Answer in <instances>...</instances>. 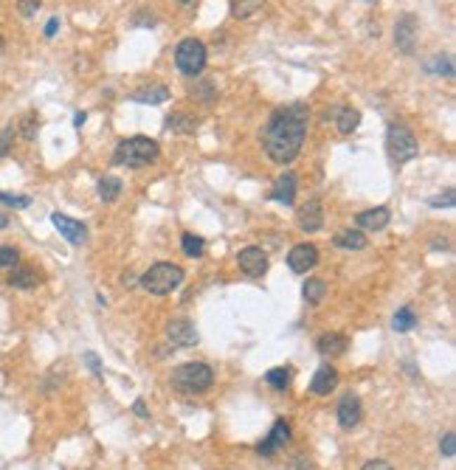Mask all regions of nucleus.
Here are the masks:
<instances>
[{"label":"nucleus","mask_w":456,"mask_h":470,"mask_svg":"<svg viewBox=\"0 0 456 470\" xmlns=\"http://www.w3.org/2000/svg\"><path fill=\"white\" fill-rule=\"evenodd\" d=\"M265 380H268L276 391H285V389L290 386V366H276V369H271V372L265 375Z\"/></svg>","instance_id":"30"},{"label":"nucleus","mask_w":456,"mask_h":470,"mask_svg":"<svg viewBox=\"0 0 456 470\" xmlns=\"http://www.w3.org/2000/svg\"><path fill=\"white\" fill-rule=\"evenodd\" d=\"M0 51H4V37H0Z\"/></svg>","instance_id":"48"},{"label":"nucleus","mask_w":456,"mask_h":470,"mask_svg":"<svg viewBox=\"0 0 456 470\" xmlns=\"http://www.w3.org/2000/svg\"><path fill=\"white\" fill-rule=\"evenodd\" d=\"M316 349H318L321 355H327V358H335V355H344V352L349 349V341H347V335H341V333H324V335L316 341Z\"/></svg>","instance_id":"18"},{"label":"nucleus","mask_w":456,"mask_h":470,"mask_svg":"<svg viewBox=\"0 0 456 470\" xmlns=\"http://www.w3.org/2000/svg\"><path fill=\"white\" fill-rule=\"evenodd\" d=\"M386 149H389V158L400 166V163H408L420 155V144L414 138V133L405 127V124H389L386 127Z\"/></svg>","instance_id":"5"},{"label":"nucleus","mask_w":456,"mask_h":470,"mask_svg":"<svg viewBox=\"0 0 456 470\" xmlns=\"http://www.w3.org/2000/svg\"><path fill=\"white\" fill-rule=\"evenodd\" d=\"M166 338L172 341V347H194L200 341V335L189 318H172L166 324Z\"/></svg>","instance_id":"12"},{"label":"nucleus","mask_w":456,"mask_h":470,"mask_svg":"<svg viewBox=\"0 0 456 470\" xmlns=\"http://www.w3.org/2000/svg\"><path fill=\"white\" fill-rule=\"evenodd\" d=\"M37 130H40V121H37V116H34V113H32V116H26V119H23V138L34 141Z\"/></svg>","instance_id":"36"},{"label":"nucleus","mask_w":456,"mask_h":470,"mask_svg":"<svg viewBox=\"0 0 456 470\" xmlns=\"http://www.w3.org/2000/svg\"><path fill=\"white\" fill-rule=\"evenodd\" d=\"M158 155H161L158 141H152V138H147V135H133V138H124V141L116 147L113 163H116V166H127V169H138V166L152 163Z\"/></svg>","instance_id":"2"},{"label":"nucleus","mask_w":456,"mask_h":470,"mask_svg":"<svg viewBox=\"0 0 456 470\" xmlns=\"http://www.w3.org/2000/svg\"><path fill=\"white\" fill-rule=\"evenodd\" d=\"M358 124H361V113H358V110H352V107H338V110H335V127H338L341 135L355 133Z\"/></svg>","instance_id":"22"},{"label":"nucleus","mask_w":456,"mask_h":470,"mask_svg":"<svg viewBox=\"0 0 456 470\" xmlns=\"http://www.w3.org/2000/svg\"><path fill=\"white\" fill-rule=\"evenodd\" d=\"M57 29H60V18H51V20H48V23H46V37H48V40H51V37H54V34H57Z\"/></svg>","instance_id":"43"},{"label":"nucleus","mask_w":456,"mask_h":470,"mask_svg":"<svg viewBox=\"0 0 456 470\" xmlns=\"http://www.w3.org/2000/svg\"><path fill=\"white\" fill-rule=\"evenodd\" d=\"M333 243L338 248H347V251H363L369 246V240L363 237V231H341Z\"/></svg>","instance_id":"24"},{"label":"nucleus","mask_w":456,"mask_h":470,"mask_svg":"<svg viewBox=\"0 0 456 470\" xmlns=\"http://www.w3.org/2000/svg\"><path fill=\"white\" fill-rule=\"evenodd\" d=\"M85 121H88V113H76V116H74V124H76V127H82Z\"/></svg>","instance_id":"45"},{"label":"nucleus","mask_w":456,"mask_h":470,"mask_svg":"<svg viewBox=\"0 0 456 470\" xmlns=\"http://www.w3.org/2000/svg\"><path fill=\"white\" fill-rule=\"evenodd\" d=\"M121 192H124V183H121L116 175H105V177L99 180V197H102L105 203H116V200L121 197Z\"/></svg>","instance_id":"25"},{"label":"nucleus","mask_w":456,"mask_h":470,"mask_svg":"<svg viewBox=\"0 0 456 470\" xmlns=\"http://www.w3.org/2000/svg\"><path fill=\"white\" fill-rule=\"evenodd\" d=\"M0 203L9 206V208H26V206H32V197H26V194H9V192H0Z\"/></svg>","instance_id":"32"},{"label":"nucleus","mask_w":456,"mask_h":470,"mask_svg":"<svg viewBox=\"0 0 456 470\" xmlns=\"http://www.w3.org/2000/svg\"><path fill=\"white\" fill-rule=\"evenodd\" d=\"M439 450H442V456H448V459L456 456V436H453V431H448V434L439 439Z\"/></svg>","instance_id":"35"},{"label":"nucleus","mask_w":456,"mask_h":470,"mask_svg":"<svg viewBox=\"0 0 456 470\" xmlns=\"http://www.w3.org/2000/svg\"><path fill=\"white\" fill-rule=\"evenodd\" d=\"M37 9H40V0H18V12L23 18H34Z\"/></svg>","instance_id":"37"},{"label":"nucleus","mask_w":456,"mask_h":470,"mask_svg":"<svg viewBox=\"0 0 456 470\" xmlns=\"http://www.w3.org/2000/svg\"><path fill=\"white\" fill-rule=\"evenodd\" d=\"M316 265H318V248H316V246L299 243V246L290 248V254H288V268H290L293 274H307V271H313Z\"/></svg>","instance_id":"10"},{"label":"nucleus","mask_w":456,"mask_h":470,"mask_svg":"<svg viewBox=\"0 0 456 470\" xmlns=\"http://www.w3.org/2000/svg\"><path fill=\"white\" fill-rule=\"evenodd\" d=\"M302 296H304L307 304H321L324 296H327V282H324V279H316V276L307 279L304 288H302Z\"/></svg>","instance_id":"26"},{"label":"nucleus","mask_w":456,"mask_h":470,"mask_svg":"<svg viewBox=\"0 0 456 470\" xmlns=\"http://www.w3.org/2000/svg\"><path fill=\"white\" fill-rule=\"evenodd\" d=\"M321 225H324V206H321V200L313 197L299 208V228L307 234H316V231H321Z\"/></svg>","instance_id":"14"},{"label":"nucleus","mask_w":456,"mask_h":470,"mask_svg":"<svg viewBox=\"0 0 456 470\" xmlns=\"http://www.w3.org/2000/svg\"><path fill=\"white\" fill-rule=\"evenodd\" d=\"M288 470H313V464H310L307 456H293V459L288 462Z\"/></svg>","instance_id":"40"},{"label":"nucleus","mask_w":456,"mask_h":470,"mask_svg":"<svg viewBox=\"0 0 456 470\" xmlns=\"http://www.w3.org/2000/svg\"><path fill=\"white\" fill-rule=\"evenodd\" d=\"M335 417H338V425L344 428V431H352V428H358L361 425V419H363V405H361V397L358 394H344L341 397V403H338V411H335Z\"/></svg>","instance_id":"9"},{"label":"nucleus","mask_w":456,"mask_h":470,"mask_svg":"<svg viewBox=\"0 0 456 470\" xmlns=\"http://www.w3.org/2000/svg\"><path fill=\"white\" fill-rule=\"evenodd\" d=\"M133 26H155V15H152V9H138V15L133 18Z\"/></svg>","instance_id":"38"},{"label":"nucleus","mask_w":456,"mask_h":470,"mask_svg":"<svg viewBox=\"0 0 456 470\" xmlns=\"http://www.w3.org/2000/svg\"><path fill=\"white\" fill-rule=\"evenodd\" d=\"M361 470H394V467H391V462H386V459H369V462H363Z\"/></svg>","instance_id":"41"},{"label":"nucleus","mask_w":456,"mask_h":470,"mask_svg":"<svg viewBox=\"0 0 456 470\" xmlns=\"http://www.w3.org/2000/svg\"><path fill=\"white\" fill-rule=\"evenodd\" d=\"M6 225H9V217H6V214H0V231H4Z\"/></svg>","instance_id":"46"},{"label":"nucleus","mask_w":456,"mask_h":470,"mask_svg":"<svg viewBox=\"0 0 456 470\" xmlns=\"http://www.w3.org/2000/svg\"><path fill=\"white\" fill-rule=\"evenodd\" d=\"M417 32H420V23L414 15H403L397 23H394V43L403 54H414V40H417Z\"/></svg>","instance_id":"11"},{"label":"nucleus","mask_w":456,"mask_h":470,"mask_svg":"<svg viewBox=\"0 0 456 470\" xmlns=\"http://www.w3.org/2000/svg\"><path fill=\"white\" fill-rule=\"evenodd\" d=\"M183 279H186V274H183L180 265L155 262L138 282H141V288H144L147 293H152V296H169V293H175V290L183 285Z\"/></svg>","instance_id":"3"},{"label":"nucleus","mask_w":456,"mask_h":470,"mask_svg":"<svg viewBox=\"0 0 456 470\" xmlns=\"http://www.w3.org/2000/svg\"><path fill=\"white\" fill-rule=\"evenodd\" d=\"M369 4H372V0H369Z\"/></svg>","instance_id":"49"},{"label":"nucleus","mask_w":456,"mask_h":470,"mask_svg":"<svg viewBox=\"0 0 456 470\" xmlns=\"http://www.w3.org/2000/svg\"><path fill=\"white\" fill-rule=\"evenodd\" d=\"M335 386H338V372H335V366H333V363H321V366L316 369L313 380H310V394L327 397L330 391H335Z\"/></svg>","instance_id":"15"},{"label":"nucleus","mask_w":456,"mask_h":470,"mask_svg":"<svg viewBox=\"0 0 456 470\" xmlns=\"http://www.w3.org/2000/svg\"><path fill=\"white\" fill-rule=\"evenodd\" d=\"M166 130L169 133H175V135H192L194 130H197V119L194 116H189V113H172V116H166Z\"/></svg>","instance_id":"21"},{"label":"nucleus","mask_w":456,"mask_h":470,"mask_svg":"<svg viewBox=\"0 0 456 470\" xmlns=\"http://www.w3.org/2000/svg\"><path fill=\"white\" fill-rule=\"evenodd\" d=\"M260 6H262V0H234V4H232V15L237 20H246L254 12H260Z\"/></svg>","instance_id":"31"},{"label":"nucleus","mask_w":456,"mask_h":470,"mask_svg":"<svg viewBox=\"0 0 456 470\" xmlns=\"http://www.w3.org/2000/svg\"><path fill=\"white\" fill-rule=\"evenodd\" d=\"M180 248H183L186 257L200 260L203 251H206V243H203V237H197V234H183V237H180Z\"/></svg>","instance_id":"29"},{"label":"nucleus","mask_w":456,"mask_h":470,"mask_svg":"<svg viewBox=\"0 0 456 470\" xmlns=\"http://www.w3.org/2000/svg\"><path fill=\"white\" fill-rule=\"evenodd\" d=\"M211 383L214 372L208 363H183L172 372V389H177L180 394H200L211 389Z\"/></svg>","instance_id":"4"},{"label":"nucleus","mask_w":456,"mask_h":470,"mask_svg":"<svg viewBox=\"0 0 456 470\" xmlns=\"http://www.w3.org/2000/svg\"><path fill=\"white\" fill-rule=\"evenodd\" d=\"M40 282H43V276H40L34 268H18V265H15V271H12V276H9V285L18 288V290H34Z\"/></svg>","instance_id":"20"},{"label":"nucleus","mask_w":456,"mask_h":470,"mask_svg":"<svg viewBox=\"0 0 456 470\" xmlns=\"http://www.w3.org/2000/svg\"><path fill=\"white\" fill-rule=\"evenodd\" d=\"M456 203V194H453V189H448L445 194H436V197H431V206L434 208H439V206H453Z\"/></svg>","instance_id":"39"},{"label":"nucleus","mask_w":456,"mask_h":470,"mask_svg":"<svg viewBox=\"0 0 456 470\" xmlns=\"http://www.w3.org/2000/svg\"><path fill=\"white\" fill-rule=\"evenodd\" d=\"M85 363L93 369V375H96V377H102V375H105V372H102V363H99V358H96V352H88V355H85Z\"/></svg>","instance_id":"42"},{"label":"nucleus","mask_w":456,"mask_h":470,"mask_svg":"<svg viewBox=\"0 0 456 470\" xmlns=\"http://www.w3.org/2000/svg\"><path fill=\"white\" fill-rule=\"evenodd\" d=\"M425 71H428V74H439V76H445V79H453V60H450L448 54H436V57H431V60L425 62Z\"/></svg>","instance_id":"27"},{"label":"nucleus","mask_w":456,"mask_h":470,"mask_svg":"<svg viewBox=\"0 0 456 470\" xmlns=\"http://www.w3.org/2000/svg\"><path fill=\"white\" fill-rule=\"evenodd\" d=\"M307 124H310L307 105L293 102V105L276 107L268 116V121H265V127L260 133L265 155L274 163H279V166L293 163L299 158V152H302V144H304V135H307Z\"/></svg>","instance_id":"1"},{"label":"nucleus","mask_w":456,"mask_h":470,"mask_svg":"<svg viewBox=\"0 0 456 470\" xmlns=\"http://www.w3.org/2000/svg\"><path fill=\"white\" fill-rule=\"evenodd\" d=\"M391 222V211L386 206H377V208H366L358 214V225L363 231H383L386 225Z\"/></svg>","instance_id":"17"},{"label":"nucleus","mask_w":456,"mask_h":470,"mask_svg":"<svg viewBox=\"0 0 456 470\" xmlns=\"http://www.w3.org/2000/svg\"><path fill=\"white\" fill-rule=\"evenodd\" d=\"M414 327H417V313L411 307H400L391 318V330L394 333H411Z\"/></svg>","instance_id":"28"},{"label":"nucleus","mask_w":456,"mask_h":470,"mask_svg":"<svg viewBox=\"0 0 456 470\" xmlns=\"http://www.w3.org/2000/svg\"><path fill=\"white\" fill-rule=\"evenodd\" d=\"M133 411L141 417V419H149V411H147V405H144V400H135V405H133Z\"/></svg>","instance_id":"44"},{"label":"nucleus","mask_w":456,"mask_h":470,"mask_svg":"<svg viewBox=\"0 0 456 470\" xmlns=\"http://www.w3.org/2000/svg\"><path fill=\"white\" fill-rule=\"evenodd\" d=\"M133 102H138V105H163V102H169V88L166 85H147V88L133 93Z\"/></svg>","instance_id":"19"},{"label":"nucleus","mask_w":456,"mask_h":470,"mask_svg":"<svg viewBox=\"0 0 456 470\" xmlns=\"http://www.w3.org/2000/svg\"><path fill=\"white\" fill-rule=\"evenodd\" d=\"M237 262H240V271L246 274V276H251V279H260V276H265L268 274V254L262 251V248H257V246H248V248H243L240 251V257H237Z\"/></svg>","instance_id":"8"},{"label":"nucleus","mask_w":456,"mask_h":470,"mask_svg":"<svg viewBox=\"0 0 456 470\" xmlns=\"http://www.w3.org/2000/svg\"><path fill=\"white\" fill-rule=\"evenodd\" d=\"M189 93H192V99L200 102V105H214V102H217V88H214L211 79H194V85L189 88Z\"/></svg>","instance_id":"23"},{"label":"nucleus","mask_w":456,"mask_h":470,"mask_svg":"<svg viewBox=\"0 0 456 470\" xmlns=\"http://www.w3.org/2000/svg\"><path fill=\"white\" fill-rule=\"evenodd\" d=\"M20 262V251L12 246H0V268H15Z\"/></svg>","instance_id":"33"},{"label":"nucleus","mask_w":456,"mask_h":470,"mask_svg":"<svg viewBox=\"0 0 456 470\" xmlns=\"http://www.w3.org/2000/svg\"><path fill=\"white\" fill-rule=\"evenodd\" d=\"M51 222H54V228L60 231V237H65V243H71V246H85V240H88V225H85V222H79V220H74V217H68V214H62V211H54V214H51Z\"/></svg>","instance_id":"7"},{"label":"nucleus","mask_w":456,"mask_h":470,"mask_svg":"<svg viewBox=\"0 0 456 470\" xmlns=\"http://www.w3.org/2000/svg\"><path fill=\"white\" fill-rule=\"evenodd\" d=\"M290 442V425L285 422V419H276L274 422V428H271V434L257 445V453H262V456H274L279 448H285Z\"/></svg>","instance_id":"13"},{"label":"nucleus","mask_w":456,"mask_h":470,"mask_svg":"<svg viewBox=\"0 0 456 470\" xmlns=\"http://www.w3.org/2000/svg\"><path fill=\"white\" fill-rule=\"evenodd\" d=\"M177 4H180V6H186V9H189V6H194V4H197V0H177Z\"/></svg>","instance_id":"47"},{"label":"nucleus","mask_w":456,"mask_h":470,"mask_svg":"<svg viewBox=\"0 0 456 470\" xmlns=\"http://www.w3.org/2000/svg\"><path fill=\"white\" fill-rule=\"evenodd\" d=\"M268 197H271L274 203L293 206V200H296V175H293V172H282V175L276 177V183H274V189H271Z\"/></svg>","instance_id":"16"},{"label":"nucleus","mask_w":456,"mask_h":470,"mask_svg":"<svg viewBox=\"0 0 456 470\" xmlns=\"http://www.w3.org/2000/svg\"><path fill=\"white\" fill-rule=\"evenodd\" d=\"M206 60H208L206 46H203L200 40H194V37L180 40L177 48H175V65H177V71L186 74V76H200L203 68H206Z\"/></svg>","instance_id":"6"},{"label":"nucleus","mask_w":456,"mask_h":470,"mask_svg":"<svg viewBox=\"0 0 456 470\" xmlns=\"http://www.w3.org/2000/svg\"><path fill=\"white\" fill-rule=\"evenodd\" d=\"M12 144H15V124H9V127H4V130H0V158H4V155H9Z\"/></svg>","instance_id":"34"}]
</instances>
